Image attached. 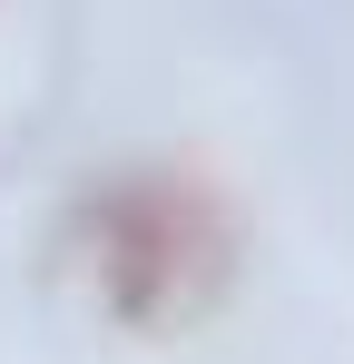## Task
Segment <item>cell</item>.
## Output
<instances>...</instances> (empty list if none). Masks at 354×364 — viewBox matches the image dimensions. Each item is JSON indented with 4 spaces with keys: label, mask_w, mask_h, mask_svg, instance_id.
<instances>
[{
    "label": "cell",
    "mask_w": 354,
    "mask_h": 364,
    "mask_svg": "<svg viewBox=\"0 0 354 364\" xmlns=\"http://www.w3.org/2000/svg\"><path fill=\"white\" fill-rule=\"evenodd\" d=\"M236 266H246V227L207 168L128 158L69 207V276L128 335H187L197 315L227 305Z\"/></svg>",
    "instance_id": "1"
}]
</instances>
